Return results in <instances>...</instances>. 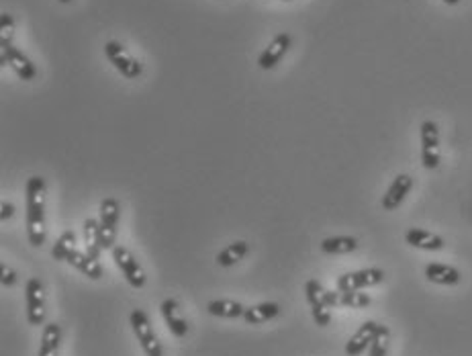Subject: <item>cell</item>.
I'll list each match as a JSON object with an SVG mask.
<instances>
[{"label": "cell", "mask_w": 472, "mask_h": 356, "mask_svg": "<svg viewBox=\"0 0 472 356\" xmlns=\"http://www.w3.org/2000/svg\"><path fill=\"white\" fill-rule=\"evenodd\" d=\"M27 193V237L33 248L45 244V180L41 177H31L25 186Z\"/></svg>", "instance_id": "6da1fadb"}, {"label": "cell", "mask_w": 472, "mask_h": 356, "mask_svg": "<svg viewBox=\"0 0 472 356\" xmlns=\"http://www.w3.org/2000/svg\"><path fill=\"white\" fill-rule=\"evenodd\" d=\"M121 218V205L117 198L109 197L100 203V218H99V232H100V248L102 250H113L117 244V225Z\"/></svg>", "instance_id": "7a4b0ae2"}, {"label": "cell", "mask_w": 472, "mask_h": 356, "mask_svg": "<svg viewBox=\"0 0 472 356\" xmlns=\"http://www.w3.org/2000/svg\"><path fill=\"white\" fill-rule=\"evenodd\" d=\"M129 321H131V330H133V334L138 338L139 346H141V350L145 352V356L164 355L162 344H159L156 332H154V328H152V321H150V317H147L145 312L133 309L131 316H129Z\"/></svg>", "instance_id": "3957f363"}, {"label": "cell", "mask_w": 472, "mask_h": 356, "mask_svg": "<svg viewBox=\"0 0 472 356\" xmlns=\"http://www.w3.org/2000/svg\"><path fill=\"white\" fill-rule=\"evenodd\" d=\"M111 254H113V260H115L119 271L123 273L125 280H127L133 289L145 287V280H147L145 271H143V266L139 264L138 258L133 256V252H131L129 248H125V246L117 244V246L111 250Z\"/></svg>", "instance_id": "277c9868"}, {"label": "cell", "mask_w": 472, "mask_h": 356, "mask_svg": "<svg viewBox=\"0 0 472 356\" xmlns=\"http://www.w3.org/2000/svg\"><path fill=\"white\" fill-rule=\"evenodd\" d=\"M104 56L113 64V68L117 70L119 74L125 76V78H138L143 72V66L119 41H107L104 43Z\"/></svg>", "instance_id": "5b68a950"}, {"label": "cell", "mask_w": 472, "mask_h": 356, "mask_svg": "<svg viewBox=\"0 0 472 356\" xmlns=\"http://www.w3.org/2000/svg\"><path fill=\"white\" fill-rule=\"evenodd\" d=\"M305 295L311 305V316H313L315 324L319 328H327L332 324V307L327 305V289L319 280L311 278L305 285Z\"/></svg>", "instance_id": "8992f818"}, {"label": "cell", "mask_w": 472, "mask_h": 356, "mask_svg": "<svg viewBox=\"0 0 472 356\" xmlns=\"http://www.w3.org/2000/svg\"><path fill=\"white\" fill-rule=\"evenodd\" d=\"M421 136V164L428 170L440 166V127L435 121H423L419 127Z\"/></svg>", "instance_id": "52a82bcc"}, {"label": "cell", "mask_w": 472, "mask_h": 356, "mask_svg": "<svg viewBox=\"0 0 472 356\" xmlns=\"http://www.w3.org/2000/svg\"><path fill=\"white\" fill-rule=\"evenodd\" d=\"M25 305H27V321L31 326L45 324V289L40 278H29L25 285Z\"/></svg>", "instance_id": "ba28073f"}, {"label": "cell", "mask_w": 472, "mask_h": 356, "mask_svg": "<svg viewBox=\"0 0 472 356\" xmlns=\"http://www.w3.org/2000/svg\"><path fill=\"white\" fill-rule=\"evenodd\" d=\"M385 280V271L380 268H362L354 273H346L337 278L335 287L339 293H348V291H362L368 287H376Z\"/></svg>", "instance_id": "9c48e42d"}, {"label": "cell", "mask_w": 472, "mask_h": 356, "mask_svg": "<svg viewBox=\"0 0 472 356\" xmlns=\"http://www.w3.org/2000/svg\"><path fill=\"white\" fill-rule=\"evenodd\" d=\"M0 61L8 64L20 80L29 82V80H35V76H37L35 64L27 58L19 47H15L13 43H0Z\"/></svg>", "instance_id": "30bf717a"}, {"label": "cell", "mask_w": 472, "mask_h": 356, "mask_svg": "<svg viewBox=\"0 0 472 356\" xmlns=\"http://www.w3.org/2000/svg\"><path fill=\"white\" fill-rule=\"evenodd\" d=\"M291 43H293V40H291L289 33H278L274 40L268 43V47L260 54L258 66L262 70H272V68H276L278 61L284 58V54L289 52Z\"/></svg>", "instance_id": "8fae6325"}, {"label": "cell", "mask_w": 472, "mask_h": 356, "mask_svg": "<svg viewBox=\"0 0 472 356\" xmlns=\"http://www.w3.org/2000/svg\"><path fill=\"white\" fill-rule=\"evenodd\" d=\"M413 189V178L409 174H399L394 177V180L391 182V186L387 189V193L382 195V209L385 211H394L401 207V203L405 201V197L411 193Z\"/></svg>", "instance_id": "7c38bea8"}, {"label": "cell", "mask_w": 472, "mask_h": 356, "mask_svg": "<svg viewBox=\"0 0 472 356\" xmlns=\"http://www.w3.org/2000/svg\"><path fill=\"white\" fill-rule=\"evenodd\" d=\"M378 326L376 321H364L358 330L354 332V336L348 340L346 344V355L348 356H360L366 348H370L374 336L378 332Z\"/></svg>", "instance_id": "4fadbf2b"}, {"label": "cell", "mask_w": 472, "mask_h": 356, "mask_svg": "<svg viewBox=\"0 0 472 356\" xmlns=\"http://www.w3.org/2000/svg\"><path fill=\"white\" fill-rule=\"evenodd\" d=\"M159 312H162V317H164L168 330H170L174 336L184 338L188 334V324H186L184 317L180 316V303H178L176 299H166V301L162 303Z\"/></svg>", "instance_id": "5bb4252c"}, {"label": "cell", "mask_w": 472, "mask_h": 356, "mask_svg": "<svg viewBox=\"0 0 472 356\" xmlns=\"http://www.w3.org/2000/svg\"><path fill=\"white\" fill-rule=\"evenodd\" d=\"M405 242L417 248V250H425V252H437L444 248V239L440 236H435L428 230H419V227H411L405 232Z\"/></svg>", "instance_id": "9a60e30c"}, {"label": "cell", "mask_w": 472, "mask_h": 356, "mask_svg": "<svg viewBox=\"0 0 472 356\" xmlns=\"http://www.w3.org/2000/svg\"><path fill=\"white\" fill-rule=\"evenodd\" d=\"M66 262L72 264L76 271H80L84 277H88L90 280H99L102 277V266H100L99 260L92 258L90 254H86V252H80L76 248L68 254Z\"/></svg>", "instance_id": "2e32d148"}, {"label": "cell", "mask_w": 472, "mask_h": 356, "mask_svg": "<svg viewBox=\"0 0 472 356\" xmlns=\"http://www.w3.org/2000/svg\"><path fill=\"white\" fill-rule=\"evenodd\" d=\"M425 278L433 285H444V287H452L460 283V271L454 268L450 264L444 262H432L425 266Z\"/></svg>", "instance_id": "e0dca14e"}, {"label": "cell", "mask_w": 472, "mask_h": 356, "mask_svg": "<svg viewBox=\"0 0 472 356\" xmlns=\"http://www.w3.org/2000/svg\"><path fill=\"white\" fill-rule=\"evenodd\" d=\"M278 316H280V305L272 303V301H266V303H258L254 307H246L243 319L250 326H262V324H266V321H270Z\"/></svg>", "instance_id": "ac0fdd59"}, {"label": "cell", "mask_w": 472, "mask_h": 356, "mask_svg": "<svg viewBox=\"0 0 472 356\" xmlns=\"http://www.w3.org/2000/svg\"><path fill=\"white\" fill-rule=\"evenodd\" d=\"M207 312L211 316L223 317V319H237V317H243L246 307L234 299H215L207 305Z\"/></svg>", "instance_id": "d6986e66"}, {"label": "cell", "mask_w": 472, "mask_h": 356, "mask_svg": "<svg viewBox=\"0 0 472 356\" xmlns=\"http://www.w3.org/2000/svg\"><path fill=\"white\" fill-rule=\"evenodd\" d=\"M248 252H250V244L243 242V239H239V242L229 244L227 248H223V250L217 254L215 260L219 266L229 268V266H236L239 260H243V258L248 256Z\"/></svg>", "instance_id": "ffe728a7"}, {"label": "cell", "mask_w": 472, "mask_h": 356, "mask_svg": "<svg viewBox=\"0 0 472 356\" xmlns=\"http://www.w3.org/2000/svg\"><path fill=\"white\" fill-rule=\"evenodd\" d=\"M59 340H61V328H59V324H56V321L45 324L43 334H41V344L37 356H58Z\"/></svg>", "instance_id": "44dd1931"}, {"label": "cell", "mask_w": 472, "mask_h": 356, "mask_svg": "<svg viewBox=\"0 0 472 356\" xmlns=\"http://www.w3.org/2000/svg\"><path fill=\"white\" fill-rule=\"evenodd\" d=\"M358 248V239L350 236L325 237L321 242V252L325 254H350Z\"/></svg>", "instance_id": "7402d4cb"}, {"label": "cell", "mask_w": 472, "mask_h": 356, "mask_svg": "<svg viewBox=\"0 0 472 356\" xmlns=\"http://www.w3.org/2000/svg\"><path fill=\"white\" fill-rule=\"evenodd\" d=\"M84 246H86V254L99 260L100 252V232H99V219L88 218L84 221Z\"/></svg>", "instance_id": "603a6c76"}, {"label": "cell", "mask_w": 472, "mask_h": 356, "mask_svg": "<svg viewBox=\"0 0 472 356\" xmlns=\"http://www.w3.org/2000/svg\"><path fill=\"white\" fill-rule=\"evenodd\" d=\"M74 248H76V234L70 232V230H66V232L58 237V242L54 244V248H52V258L58 260V262H66V258H68V254H70Z\"/></svg>", "instance_id": "cb8c5ba5"}, {"label": "cell", "mask_w": 472, "mask_h": 356, "mask_svg": "<svg viewBox=\"0 0 472 356\" xmlns=\"http://www.w3.org/2000/svg\"><path fill=\"white\" fill-rule=\"evenodd\" d=\"M373 303V299L368 293L362 291H348V293H339V305L341 307H350V309H364Z\"/></svg>", "instance_id": "d4e9b609"}, {"label": "cell", "mask_w": 472, "mask_h": 356, "mask_svg": "<svg viewBox=\"0 0 472 356\" xmlns=\"http://www.w3.org/2000/svg\"><path fill=\"white\" fill-rule=\"evenodd\" d=\"M389 340H391V330L387 326H378V332H376L373 344L368 348V356H387Z\"/></svg>", "instance_id": "484cf974"}, {"label": "cell", "mask_w": 472, "mask_h": 356, "mask_svg": "<svg viewBox=\"0 0 472 356\" xmlns=\"http://www.w3.org/2000/svg\"><path fill=\"white\" fill-rule=\"evenodd\" d=\"M15 35V19L11 13L0 15V43H13Z\"/></svg>", "instance_id": "4316f807"}, {"label": "cell", "mask_w": 472, "mask_h": 356, "mask_svg": "<svg viewBox=\"0 0 472 356\" xmlns=\"http://www.w3.org/2000/svg\"><path fill=\"white\" fill-rule=\"evenodd\" d=\"M0 283H2V287H13V285H17V273H15L11 266H6L4 262L0 264Z\"/></svg>", "instance_id": "83f0119b"}, {"label": "cell", "mask_w": 472, "mask_h": 356, "mask_svg": "<svg viewBox=\"0 0 472 356\" xmlns=\"http://www.w3.org/2000/svg\"><path fill=\"white\" fill-rule=\"evenodd\" d=\"M15 215V205L13 203H2L0 205V221L4 223L6 219H11Z\"/></svg>", "instance_id": "f1b7e54d"}, {"label": "cell", "mask_w": 472, "mask_h": 356, "mask_svg": "<svg viewBox=\"0 0 472 356\" xmlns=\"http://www.w3.org/2000/svg\"><path fill=\"white\" fill-rule=\"evenodd\" d=\"M442 2H446V4H450V6H456V4H458L460 0H442Z\"/></svg>", "instance_id": "f546056e"}, {"label": "cell", "mask_w": 472, "mask_h": 356, "mask_svg": "<svg viewBox=\"0 0 472 356\" xmlns=\"http://www.w3.org/2000/svg\"><path fill=\"white\" fill-rule=\"evenodd\" d=\"M59 2H61V4H70L72 0H59Z\"/></svg>", "instance_id": "4dcf8cb0"}]
</instances>
